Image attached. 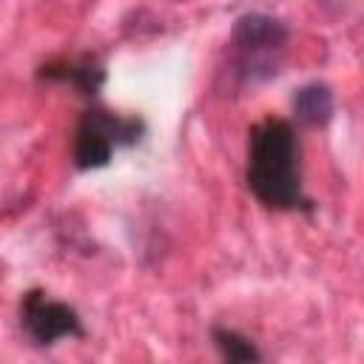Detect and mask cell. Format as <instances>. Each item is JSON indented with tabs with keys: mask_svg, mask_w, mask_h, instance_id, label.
<instances>
[{
	"mask_svg": "<svg viewBox=\"0 0 364 364\" xmlns=\"http://www.w3.org/2000/svg\"><path fill=\"white\" fill-rule=\"evenodd\" d=\"M40 77L43 80H54V82H65V85L77 88L85 97H94L105 82V68L91 57H80V60L46 63L40 68Z\"/></svg>",
	"mask_w": 364,
	"mask_h": 364,
	"instance_id": "5",
	"label": "cell"
},
{
	"mask_svg": "<svg viewBox=\"0 0 364 364\" xmlns=\"http://www.w3.org/2000/svg\"><path fill=\"white\" fill-rule=\"evenodd\" d=\"M145 134V122L139 117L111 114L105 108H88L74 131L71 156L80 171H94L111 162L117 148L136 145Z\"/></svg>",
	"mask_w": 364,
	"mask_h": 364,
	"instance_id": "3",
	"label": "cell"
},
{
	"mask_svg": "<svg viewBox=\"0 0 364 364\" xmlns=\"http://www.w3.org/2000/svg\"><path fill=\"white\" fill-rule=\"evenodd\" d=\"M299 136L287 119L267 117L247 134V188L273 210H307L310 199L301 188Z\"/></svg>",
	"mask_w": 364,
	"mask_h": 364,
	"instance_id": "1",
	"label": "cell"
},
{
	"mask_svg": "<svg viewBox=\"0 0 364 364\" xmlns=\"http://www.w3.org/2000/svg\"><path fill=\"white\" fill-rule=\"evenodd\" d=\"M336 111V100H333V88L321 80L304 82L296 94H293V117L299 125L304 128H321L333 119Z\"/></svg>",
	"mask_w": 364,
	"mask_h": 364,
	"instance_id": "6",
	"label": "cell"
},
{
	"mask_svg": "<svg viewBox=\"0 0 364 364\" xmlns=\"http://www.w3.org/2000/svg\"><path fill=\"white\" fill-rule=\"evenodd\" d=\"M287 26L264 11L236 17L230 28V74L236 85H256L279 74Z\"/></svg>",
	"mask_w": 364,
	"mask_h": 364,
	"instance_id": "2",
	"label": "cell"
},
{
	"mask_svg": "<svg viewBox=\"0 0 364 364\" xmlns=\"http://www.w3.org/2000/svg\"><path fill=\"white\" fill-rule=\"evenodd\" d=\"M20 327L28 336L31 344L37 347H51L54 341L65 336H82V318L80 313L65 304L51 299L43 290H28L20 301Z\"/></svg>",
	"mask_w": 364,
	"mask_h": 364,
	"instance_id": "4",
	"label": "cell"
},
{
	"mask_svg": "<svg viewBox=\"0 0 364 364\" xmlns=\"http://www.w3.org/2000/svg\"><path fill=\"white\" fill-rule=\"evenodd\" d=\"M210 338L222 355V364H262V350L230 327H213Z\"/></svg>",
	"mask_w": 364,
	"mask_h": 364,
	"instance_id": "7",
	"label": "cell"
}]
</instances>
